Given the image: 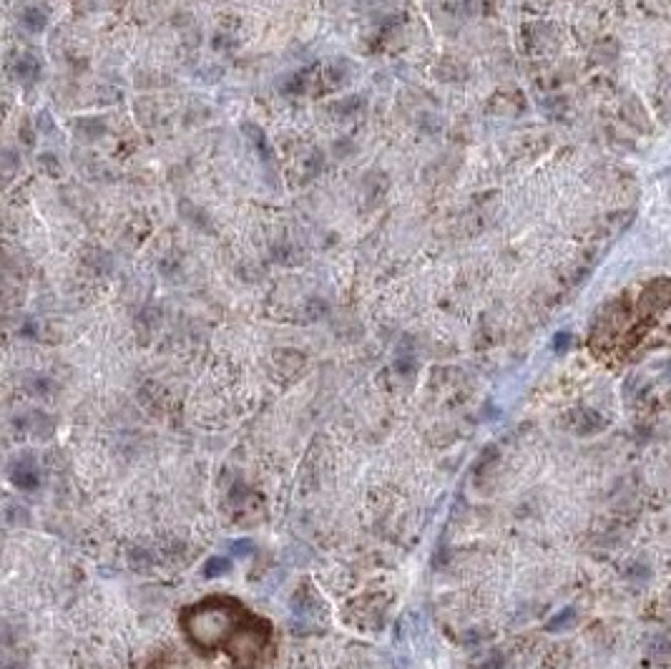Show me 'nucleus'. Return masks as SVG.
<instances>
[{"label": "nucleus", "mask_w": 671, "mask_h": 669, "mask_svg": "<svg viewBox=\"0 0 671 669\" xmlns=\"http://www.w3.org/2000/svg\"><path fill=\"white\" fill-rule=\"evenodd\" d=\"M23 25L28 30H33V33H41V30L46 28V11H41V8H28V11L23 13Z\"/></svg>", "instance_id": "nucleus-1"}, {"label": "nucleus", "mask_w": 671, "mask_h": 669, "mask_svg": "<svg viewBox=\"0 0 671 669\" xmlns=\"http://www.w3.org/2000/svg\"><path fill=\"white\" fill-rule=\"evenodd\" d=\"M36 73H38V63H36V60L23 58V60L18 63V76H23V79L30 81L33 76H36Z\"/></svg>", "instance_id": "nucleus-2"}, {"label": "nucleus", "mask_w": 671, "mask_h": 669, "mask_svg": "<svg viewBox=\"0 0 671 669\" xmlns=\"http://www.w3.org/2000/svg\"><path fill=\"white\" fill-rule=\"evenodd\" d=\"M41 166L46 171H48L51 176H58L60 174V166L55 164V157H51V154H43L41 157Z\"/></svg>", "instance_id": "nucleus-3"}]
</instances>
